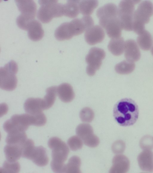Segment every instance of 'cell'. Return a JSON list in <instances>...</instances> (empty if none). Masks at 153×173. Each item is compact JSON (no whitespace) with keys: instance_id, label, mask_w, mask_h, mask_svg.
Listing matches in <instances>:
<instances>
[{"instance_id":"1","label":"cell","mask_w":153,"mask_h":173,"mask_svg":"<svg viewBox=\"0 0 153 173\" xmlns=\"http://www.w3.org/2000/svg\"><path fill=\"white\" fill-rule=\"evenodd\" d=\"M113 115L119 125L124 126H129L134 124L138 119V107L132 99H123L118 101L114 105Z\"/></svg>"},{"instance_id":"2","label":"cell","mask_w":153,"mask_h":173,"mask_svg":"<svg viewBox=\"0 0 153 173\" xmlns=\"http://www.w3.org/2000/svg\"><path fill=\"white\" fill-rule=\"evenodd\" d=\"M48 145L52 150L51 167L52 170L55 173H64V162L69 153L67 145L56 137L50 138L48 141Z\"/></svg>"},{"instance_id":"3","label":"cell","mask_w":153,"mask_h":173,"mask_svg":"<svg viewBox=\"0 0 153 173\" xmlns=\"http://www.w3.org/2000/svg\"><path fill=\"white\" fill-rule=\"evenodd\" d=\"M153 14V4L149 1L140 2L134 12L133 23V30L138 35L145 30V25L149 21Z\"/></svg>"},{"instance_id":"4","label":"cell","mask_w":153,"mask_h":173,"mask_svg":"<svg viewBox=\"0 0 153 173\" xmlns=\"http://www.w3.org/2000/svg\"><path fill=\"white\" fill-rule=\"evenodd\" d=\"M57 0H39L41 5L37 12V17L42 22L47 23L54 17L64 15V4Z\"/></svg>"},{"instance_id":"5","label":"cell","mask_w":153,"mask_h":173,"mask_svg":"<svg viewBox=\"0 0 153 173\" xmlns=\"http://www.w3.org/2000/svg\"><path fill=\"white\" fill-rule=\"evenodd\" d=\"M21 14L17 18L16 23L21 29L27 30L30 22L34 20L36 11V5L34 1L31 0L15 1Z\"/></svg>"},{"instance_id":"6","label":"cell","mask_w":153,"mask_h":173,"mask_svg":"<svg viewBox=\"0 0 153 173\" xmlns=\"http://www.w3.org/2000/svg\"><path fill=\"white\" fill-rule=\"evenodd\" d=\"M18 70L16 62L11 60L0 68V86L6 91L14 90L16 87L17 80L16 76Z\"/></svg>"},{"instance_id":"7","label":"cell","mask_w":153,"mask_h":173,"mask_svg":"<svg viewBox=\"0 0 153 173\" xmlns=\"http://www.w3.org/2000/svg\"><path fill=\"white\" fill-rule=\"evenodd\" d=\"M140 1L122 0L119 4L118 18L122 29L133 30V17L135 5Z\"/></svg>"},{"instance_id":"8","label":"cell","mask_w":153,"mask_h":173,"mask_svg":"<svg viewBox=\"0 0 153 173\" xmlns=\"http://www.w3.org/2000/svg\"><path fill=\"white\" fill-rule=\"evenodd\" d=\"M105 56V52L102 49L96 47L90 49L85 59L88 65L86 71L88 75L92 76L95 74L100 67Z\"/></svg>"},{"instance_id":"9","label":"cell","mask_w":153,"mask_h":173,"mask_svg":"<svg viewBox=\"0 0 153 173\" xmlns=\"http://www.w3.org/2000/svg\"><path fill=\"white\" fill-rule=\"evenodd\" d=\"M76 131L77 136L87 146L93 148L99 145V139L94 134L93 129L90 124L87 123L80 124L76 127Z\"/></svg>"},{"instance_id":"10","label":"cell","mask_w":153,"mask_h":173,"mask_svg":"<svg viewBox=\"0 0 153 173\" xmlns=\"http://www.w3.org/2000/svg\"><path fill=\"white\" fill-rule=\"evenodd\" d=\"M28 126L24 123L20 114H15L4 123L3 128L8 134L24 132L28 129Z\"/></svg>"},{"instance_id":"11","label":"cell","mask_w":153,"mask_h":173,"mask_svg":"<svg viewBox=\"0 0 153 173\" xmlns=\"http://www.w3.org/2000/svg\"><path fill=\"white\" fill-rule=\"evenodd\" d=\"M96 14L101 26L108 20L118 17V8L113 3H108L99 8Z\"/></svg>"},{"instance_id":"12","label":"cell","mask_w":153,"mask_h":173,"mask_svg":"<svg viewBox=\"0 0 153 173\" xmlns=\"http://www.w3.org/2000/svg\"><path fill=\"white\" fill-rule=\"evenodd\" d=\"M70 23L74 36L81 34L94 24V20L90 16H85L80 19H74Z\"/></svg>"},{"instance_id":"13","label":"cell","mask_w":153,"mask_h":173,"mask_svg":"<svg viewBox=\"0 0 153 173\" xmlns=\"http://www.w3.org/2000/svg\"><path fill=\"white\" fill-rule=\"evenodd\" d=\"M105 36L104 30L98 25L93 26L88 28L85 31L84 34L86 41L91 45L101 42Z\"/></svg>"},{"instance_id":"14","label":"cell","mask_w":153,"mask_h":173,"mask_svg":"<svg viewBox=\"0 0 153 173\" xmlns=\"http://www.w3.org/2000/svg\"><path fill=\"white\" fill-rule=\"evenodd\" d=\"M112 163L110 173H125L129 169V160L124 155L120 154L116 155L112 159Z\"/></svg>"},{"instance_id":"15","label":"cell","mask_w":153,"mask_h":173,"mask_svg":"<svg viewBox=\"0 0 153 173\" xmlns=\"http://www.w3.org/2000/svg\"><path fill=\"white\" fill-rule=\"evenodd\" d=\"M29 159L40 167L46 166L49 162L46 150L42 146L35 147L31 152Z\"/></svg>"},{"instance_id":"16","label":"cell","mask_w":153,"mask_h":173,"mask_svg":"<svg viewBox=\"0 0 153 173\" xmlns=\"http://www.w3.org/2000/svg\"><path fill=\"white\" fill-rule=\"evenodd\" d=\"M137 160L140 168L143 171H153V152L149 149L144 150L138 155Z\"/></svg>"},{"instance_id":"17","label":"cell","mask_w":153,"mask_h":173,"mask_svg":"<svg viewBox=\"0 0 153 173\" xmlns=\"http://www.w3.org/2000/svg\"><path fill=\"white\" fill-rule=\"evenodd\" d=\"M124 56L126 60L133 62L138 61L141 56L140 52L136 42L128 39L125 42Z\"/></svg>"},{"instance_id":"18","label":"cell","mask_w":153,"mask_h":173,"mask_svg":"<svg viewBox=\"0 0 153 173\" xmlns=\"http://www.w3.org/2000/svg\"><path fill=\"white\" fill-rule=\"evenodd\" d=\"M102 26L109 37L112 38L120 37L122 29L118 17L108 20Z\"/></svg>"},{"instance_id":"19","label":"cell","mask_w":153,"mask_h":173,"mask_svg":"<svg viewBox=\"0 0 153 173\" xmlns=\"http://www.w3.org/2000/svg\"><path fill=\"white\" fill-rule=\"evenodd\" d=\"M24 107L27 113L32 115L41 113L44 110L42 99L39 98H28L25 101Z\"/></svg>"},{"instance_id":"20","label":"cell","mask_w":153,"mask_h":173,"mask_svg":"<svg viewBox=\"0 0 153 173\" xmlns=\"http://www.w3.org/2000/svg\"><path fill=\"white\" fill-rule=\"evenodd\" d=\"M27 30L28 37L33 41L39 40L44 35V31L41 23L36 20H34L30 23Z\"/></svg>"},{"instance_id":"21","label":"cell","mask_w":153,"mask_h":173,"mask_svg":"<svg viewBox=\"0 0 153 173\" xmlns=\"http://www.w3.org/2000/svg\"><path fill=\"white\" fill-rule=\"evenodd\" d=\"M54 35L59 41L69 40L72 38L74 35L70 22L63 23L59 26L55 31Z\"/></svg>"},{"instance_id":"22","label":"cell","mask_w":153,"mask_h":173,"mask_svg":"<svg viewBox=\"0 0 153 173\" xmlns=\"http://www.w3.org/2000/svg\"><path fill=\"white\" fill-rule=\"evenodd\" d=\"M57 92L60 99L64 102H71L75 97L72 86L68 83H64L59 85Z\"/></svg>"},{"instance_id":"23","label":"cell","mask_w":153,"mask_h":173,"mask_svg":"<svg viewBox=\"0 0 153 173\" xmlns=\"http://www.w3.org/2000/svg\"><path fill=\"white\" fill-rule=\"evenodd\" d=\"M4 151L6 160L8 161H17L22 156L21 145L7 144L4 148Z\"/></svg>"},{"instance_id":"24","label":"cell","mask_w":153,"mask_h":173,"mask_svg":"<svg viewBox=\"0 0 153 173\" xmlns=\"http://www.w3.org/2000/svg\"><path fill=\"white\" fill-rule=\"evenodd\" d=\"M125 42L122 37L112 38L110 41L108 47L109 50L116 56L121 55L124 51Z\"/></svg>"},{"instance_id":"25","label":"cell","mask_w":153,"mask_h":173,"mask_svg":"<svg viewBox=\"0 0 153 173\" xmlns=\"http://www.w3.org/2000/svg\"><path fill=\"white\" fill-rule=\"evenodd\" d=\"M80 0H68L64 4V15L70 18L76 17L79 14V3Z\"/></svg>"},{"instance_id":"26","label":"cell","mask_w":153,"mask_h":173,"mask_svg":"<svg viewBox=\"0 0 153 173\" xmlns=\"http://www.w3.org/2000/svg\"><path fill=\"white\" fill-rule=\"evenodd\" d=\"M98 5L97 0H82L79 3L80 12L85 16H89Z\"/></svg>"},{"instance_id":"27","label":"cell","mask_w":153,"mask_h":173,"mask_svg":"<svg viewBox=\"0 0 153 173\" xmlns=\"http://www.w3.org/2000/svg\"><path fill=\"white\" fill-rule=\"evenodd\" d=\"M57 88L56 86H52L47 89L46 94L42 99L44 110L49 109L54 104L57 93Z\"/></svg>"},{"instance_id":"28","label":"cell","mask_w":153,"mask_h":173,"mask_svg":"<svg viewBox=\"0 0 153 173\" xmlns=\"http://www.w3.org/2000/svg\"><path fill=\"white\" fill-rule=\"evenodd\" d=\"M137 41L138 45L143 50H149L152 46V40L151 35L148 31L146 30L142 33L139 35Z\"/></svg>"},{"instance_id":"29","label":"cell","mask_w":153,"mask_h":173,"mask_svg":"<svg viewBox=\"0 0 153 173\" xmlns=\"http://www.w3.org/2000/svg\"><path fill=\"white\" fill-rule=\"evenodd\" d=\"M27 139L25 132L8 134L5 139L7 144L22 146Z\"/></svg>"},{"instance_id":"30","label":"cell","mask_w":153,"mask_h":173,"mask_svg":"<svg viewBox=\"0 0 153 173\" xmlns=\"http://www.w3.org/2000/svg\"><path fill=\"white\" fill-rule=\"evenodd\" d=\"M81 164L80 158L77 156L71 157L68 163L65 164L64 173H81L80 169Z\"/></svg>"},{"instance_id":"31","label":"cell","mask_w":153,"mask_h":173,"mask_svg":"<svg viewBox=\"0 0 153 173\" xmlns=\"http://www.w3.org/2000/svg\"><path fill=\"white\" fill-rule=\"evenodd\" d=\"M135 66L134 62L124 60L116 65L115 70L116 72L120 74H128L133 71Z\"/></svg>"},{"instance_id":"32","label":"cell","mask_w":153,"mask_h":173,"mask_svg":"<svg viewBox=\"0 0 153 173\" xmlns=\"http://www.w3.org/2000/svg\"><path fill=\"white\" fill-rule=\"evenodd\" d=\"M20 168V164L17 161H11L6 160L4 162L0 171L2 172L18 173Z\"/></svg>"},{"instance_id":"33","label":"cell","mask_w":153,"mask_h":173,"mask_svg":"<svg viewBox=\"0 0 153 173\" xmlns=\"http://www.w3.org/2000/svg\"><path fill=\"white\" fill-rule=\"evenodd\" d=\"M79 117L81 120L85 123H90L93 120L94 113L90 108L85 107L82 109L79 113Z\"/></svg>"},{"instance_id":"34","label":"cell","mask_w":153,"mask_h":173,"mask_svg":"<svg viewBox=\"0 0 153 173\" xmlns=\"http://www.w3.org/2000/svg\"><path fill=\"white\" fill-rule=\"evenodd\" d=\"M67 144L72 151H76L81 149L83 146V142L78 136H73L69 138Z\"/></svg>"},{"instance_id":"35","label":"cell","mask_w":153,"mask_h":173,"mask_svg":"<svg viewBox=\"0 0 153 173\" xmlns=\"http://www.w3.org/2000/svg\"><path fill=\"white\" fill-rule=\"evenodd\" d=\"M35 147L33 140L27 139L22 146V157L28 159L30 153Z\"/></svg>"},{"instance_id":"36","label":"cell","mask_w":153,"mask_h":173,"mask_svg":"<svg viewBox=\"0 0 153 173\" xmlns=\"http://www.w3.org/2000/svg\"><path fill=\"white\" fill-rule=\"evenodd\" d=\"M125 146V144L123 141L121 140H117L113 144L112 150L114 153L119 154L124 152Z\"/></svg>"},{"instance_id":"37","label":"cell","mask_w":153,"mask_h":173,"mask_svg":"<svg viewBox=\"0 0 153 173\" xmlns=\"http://www.w3.org/2000/svg\"><path fill=\"white\" fill-rule=\"evenodd\" d=\"M140 145L143 149L150 150L153 147V138L146 136L143 138L140 141Z\"/></svg>"},{"instance_id":"38","label":"cell","mask_w":153,"mask_h":173,"mask_svg":"<svg viewBox=\"0 0 153 173\" xmlns=\"http://www.w3.org/2000/svg\"><path fill=\"white\" fill-rule=\"evenodd\" d=\"M151 53L152 55L153 56V45L151 50Z\"/></svg>"}]
</instances>
